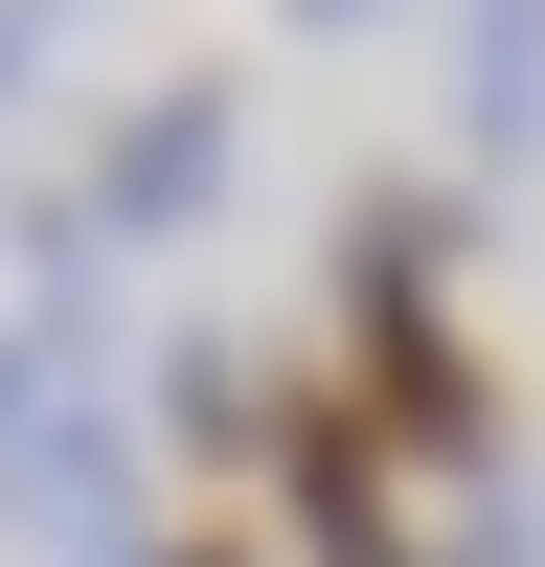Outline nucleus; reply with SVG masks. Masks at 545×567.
I'll list each match as a JSON object with an SVG mask.
<instances>
[{
  "instance_id": "7ed1b4c3",
  "label": "nucleus",
  "mask_w": 545,
  "mask_h": 567,
  "mask_svg": "<svg viewBox=\"0 0 545 567\" xmlns=\"http://www.w3.org/2000/svg\"><path fill=\"white\" fill-rule=\"evenodd\" d=\"M136 477H160V454H136V409H45V432H0V523H23L45 567H114V545H160V499H136Z\"/></svg>"
},
{
  "instance_id": "39448f33",
  "label": "nucleus",
  "mask_w": 545,
  "mask_h": 567,
  "mask_svg": "<svg viewBox=\"0 0 545 567\" xmlns=\"http://www.w3.org/2000/svg\"><path fill=\"white\" fill-rule=\"evenodd\" d=\"M454 136H477V159L545 136V0H454Z\"/></svg>"
},
{
  "instance_id": "423d86ee",
  "label": "nucleus",
  "mask_w": 545,
  "mask_h": 567,
  "mask_svg": "<svg viewBox=\"0 0 545 567\" xmlns=\"http://www.w3.org/2000/svg\"><path fill=\"white\" fill-rule=\"evenodd\" d=\"M69 23H91V0H0V114L45 91V45H69Z\"/></svg>"
},
{
  "instance_id": "20e7f679",
  "label": "nucleus",
  "mask_w": 545,
  "mask_h": 567,
  "mask_svg": "<svg viewBox=\"0 0 545 567\" xmlns=\"http://www.w3.org/2000/svg\"><path fill=\"white\" fill-rule=\"evenodd\" d=\"M136 454H182V477H272V363L160 341V363H136Z\"/></svg>"
},
{
  "instance_id": "6e6552de",
  "label": "nucleus",
  "mask_w": 545,
  "mask_h": 567,
  "mask_svg": "<svg viewBox=\"0 0 545 567\" xmlns=\"http://www.w3.org/2000/svg\"><path fill=\"white\" fill-rule=\"evenodd\" d=\"M296 23H387V0H296Z\"/></svg>"
},
{
  "instance_id": "f257e3e1",
  "label": "nucleus",
  "mask_w": 545,
  "mask_h": 567,
  "mask_svg": "<svg viewBox=\"0 0 545 567\" xmlns=\"http://www.w3.org/2000/svg\"><path fill=\"white\" fill-rule=\"evenodd\" d=\"M454 182H341V250H318V296H341V409L387 432V477H500V363L454 341Z\"/></svg>"
},
{
  "instance_id": "f03ea898",
  "label": "nucleus",
  "mask_w": 545,
  "mask_h": 567,
  "mask_svg": "<svg viewBox=\"0 0 545 567\" xmlns=\"http://www.w3.org/2000/svg\"><path fill=\"white\" fill-rule=\"evenodd\" d=\"M227 159H250L227 69H160V91H136L114 136H91V182H69V205H91V250H182V227L227 205Z\"/></svg>"
},
{
  "instance_id": "0eeeda50",
  "label": "nucleus",
  "mask_w": 545,
  "mask_h": 567,
  "mask_svg": "<svg viewBox=\"0 0 545 567\" xmlns=\"http://www.w3.org/2000/svg\"><path fill=\"white\" fill-rule=\"evenodd\" d=\"M114 567H272L250 523H160V545H114Z\"/></svg>"
}]
</instances>
